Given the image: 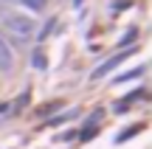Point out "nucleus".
I'll use <instances>...</instances> for the list:
<instances>
[{
	"label": "nucleus",
	"mask_w": 152,
	"mask_h": 149,
	"mask_svg": "<svg viewBox=\"0 0 152 149\" xmlns=\"http://www.w3.org/2000/svg\"><path fill=\"white\" fill-rule=\"evenodd\" d=\"M124 59H127V54H118V56H113V59H107V62H104V65H99L96 71H93V79H102V76H107V73L113 71L115 65H121V62H124Z\"/></svg>",
	"instance_id": "obj_3"
},
{
	"label": "nucleus",
	"mask_w": 152,
	"mask_h": 149,
	"mask_svg": "<svg viewBox=\"0 0 152 149\" xmlns=\"http://www.w3.org/2000/svg\"><path fill=\"white\" fill-rule=\"evenodd\" d=\"M73 6H82V0H73Z\"/></svg>",
	"instance_id": "obj_7"
},
{
	"label": "nucleus",
	"mask_w": 152,
	"mask_h": 149,
	"mask_svg": "<svg viewBox=\"0 0 152 149\" xmlns=\"http://www.w3.org/2000/svg\"><path fill=\"white\" fill-rule=\"evenodd\" d=\"M34 68H39V71H42V68H45V56L39 54V51H37V54H34Z\"/></svg>",
	"instance_id": "obj_6"
},
{
	"label": "nucleus",
	"mask_w": 152,
	"mask_h": 149,
	"mask_svg": "<svg viewBox=\"0 0 152 149\" xmlns=\"http://www.w3.org/2000/svg\"><path fill=\"white\" fill-rule=\"evenodd\" d=\"M17 3H23L26 9H31V11H42L45 9V0H17Z\"/></svg>",
	"instance_id": "obj_4"
},
{
	"label": "nucleus",
	"mask_w": 152,
	"mask_h": 149,
	"mask_svg": "<svg viewBox=\"0 0 152 149\" xmlns=\"http://www.w3.org/2000/svg\"><path fill=\"white\" fill-rule=\"evenodd\" d=\"M3 25L9 28V34L17 42H28V39L37 34V23L26 14H14V11H6L3 14Z\"/></svg>",
	"instance_id": "obj_1"
},
{
	"label": "nucleus",
	"mask_w": 152,
	"mask_h": 149,
	"mask_svg": "<svg viewBox=\"0 0 152 149\" xmlns=\"http://www.w3.org/2000/svg\"><path fill=\"white\" fill-rule=\"evenodd\" d=\"M141 73H144V68H135L132 73H124V76H118V82H130V79H138Z\"/></svg>",
	"instance_id": "obj_5"
},
{
	"label": "nucleus",
	"mask_w": 152,
	"mask_h": 149,
	"mask_svg": "<svg viewBox=\"0 0 152 149\" xmlns=\"http://www.w3.org/2000/svg\"><path fill=\"white\" fill-rule=\"evenodd\" d=\"M14 68V56H11V48L3 37H0V73H9Z\"/></svg>",
	"instance_id": "obj_2"
}]
</instances>
